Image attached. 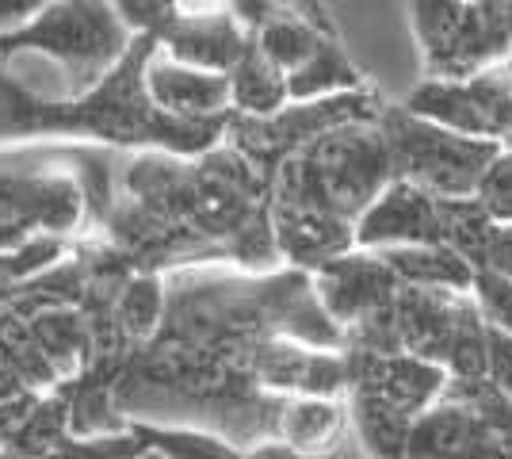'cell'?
I'll return each instance as SVG.
<instances>
[{
  "instance_id": "cell-33",
  "label": "cell",
  "mask_w": 512,
  "mask_h": 459,
  "mask_svg": "<svg viewBox=\"0 0 512 459\" xmlns=\"http://www.w3.org/2000/svg\"><path fill=\"white\" fill-rule=\"evenodd\" d=\"M241 459H314V456H299V452H291L283 444H256ZM321 459H337V456H321Z\"/></svg>"
},
{
  "instance_id": "cell-20",
  "label": "cell",
  "mask_w": 512,
  "mask_h": 459,
  "mask_svg": "<svg viewBox=\"0 0 512 459\" xmlns=\"http://www.w3.org/2000/svg\"><path fill=\"white\" fill-rule=\"evenodd\" d=\"M325 39H337V35H321V31H314V27L295 12V4H291V8L276 4V12L268 16V23L253 35L256 50H260L283 77L295 73L299 66H306V62L314 58V50H318Z\"/></svg>"
},
{
  "instance_id": "cell-36",
  "label": "cell",
  "mask_w": 512,
  "mask_h": 459,
  "mask_svg": "<svg viewBox=\"0 0 512 459\" xmlns=\"http://www.w3.org/2000/svg\"><path fill=\"white\" fill-rule=\"evenodd\" d=\"M501 23H505V39L512 46V4H501Z\"/></svg>"
},
{
  "instance_id": "cell-19",
  "label": "cell",
  "mask_w": 512,
  "mask_h": 459,
  "mask_svg": "<svg viewBox=\"0 0 512 459\" xmlns=\"http://www.w3.org/2000/svg\"><path fill=\"white\" fill-rule=\"evenodd\" d=\"M344 92H363V73L344 54L337 39H325L314 50V58L287 73V100L291 104H310V100H329Z\"/></svg>"
},
{
  "instance_id": "cell-12",
  "label": "cell",
  "mask_w": 512,
  "mask_h": 459,
  "mask_svg": "<svg viewBox=\"0 0 512 459\" xmlns=\"http://www.w3.org/2000/svg\"><path fill=\"white\" fill-rule=\"evenodd\" d=\"M352 241L363 253L406 249V245H444L440 230V203L413 184L390 180L386 192L360 215Z\"/></svg>"
},
{
  "instance_id": "cell-29",
  "label": "cell",
  "mask_w": 512,
  "mask_h": 459,
  "mask_svg": "<svg viewBox=\"0 0 512 459\" xmlns=\"http://www.w3.org/2000/svg\"><path fill=\"white\" fill-rule=\"evenodd\" d=\"M111 8H115V16L123 20L130 35H150V39H157L176 16V4H165V0H123V4H111Z\"/></svg>"
},
{
  "instance_id": "cell-6",
  "label": "cell",
  "mask_w": 512,
  "mask_h": 459,
  "mask_svg": "<svg viewBox=\"0 0 512 459\" xmlns=\"http://www.w3.org/2000/svg\"><path fill=\"white\" fill-rule=\"evenodd\" d=\"M379 131L390 153L394 180L413 184L417 192L432 199H470L478 192V180L486 176L490 161L501 153V146L493 142L432 127L425 119L409 115L406 108H383Z\"/></svg>"
},
{
  "instance_id": "cell-17",
  "label": "cell",
  "mask_w": 512,
  "mask_h": 459,
  "mask_svg": "<svg viewBox=\"0 0 512 459\" xmlns=\"http://www.w3.org/2000/svg\"><path fill=\"white\" fill-rule=\"evenodd\" d=\"M379 257L394 272L398 287L463 291V295H470L474 287V268L448 245H406V249H383Z\"/></svg>"
},
{
  "instance_id": "cell-13",
  "label": "cell",
  "mask_w": 512,
  "mask_h": 459,
  "mask_svg": "<svg viewBox=\"0 0 512 459\" xmlns=\"http://www.w3.org/2000/svg\"><path fill=\"white\" fill-rule=\"evenodd\" d=\"M253 35L234 20L230 8H211V12H184L176 8L169 27L157 35V50L169 54L180 66L203 69L226 77L249 50Z\"/></svg>"
},
{
  "instance_id": "cell-1",
  "label": "cell",
  "mask_w": 512,
  "mask_h": 459,
  "mask_svg": "<svg viewBox=\"0 0 512 459\" xmlns=\"http://www.w3.org/2000/svg\"><path fill=\"white\" fill-rule=\"evenodd\" d=\"M130 199L107 215L111 249L134 272H153L184 261L234 257L249 268L276 264L268 222V180L234 150L214 146L199 161L169 153H142L127 169Z\"/></svg>"
},
{
  "instance_id": "cell-7",
  "label": "cell",
  "mask_w": 512,
  "mask_h": 459,
  "mask_svg": "<svg viewBox=\"0 0 512 459\" xmlns=\"http://www.w3.org/2000/svg\"><path fill=\"white\" fill-rule=\"evenodd\" d=\"M398 352L444 368L448 379H486V322L463 291L398 287Z\"/></svg>"
},
{
  "instance_id": "cell-18",
  "label": "cell",
  "mask_w": 512,
  "mask_h": 459,
  "mask_svg": "<svg viewBox=\"0 0 512 459\" xmlns=\"http://www.w3.org/2000/svg\"><path fill=\"white\" fill-rule=\"evenodd\" d=\"M226 81H230V111L241 119H272L291 104L287 77L256 50V43H249L241 62L226 73Z\"/></svg>"
},
{
  "instance_id": "cell-3",
  "label": "cell",
  "mask_w": 512,
  "mask_h": 459,
  "mask_svg": "<svg viewBox=\"0 0 512 459\" xmlns=\"http://www.w3.org/2000/svg\"><path fill=\"white\" fill-rule=\"evenodd\" d=\"M157 39L134 35L123 62L107 73L88 96L73 104L43 100L0 69V142L12 138H92L107 146H146L169 157H203L230 127V115L218 119H172L153 108L146 96V62Z\"/></svg>"
},
{
  "instance_id": "cell-4",
  "label": "cell",
  "mask_w": 512,
  "mask_h": 459,
  "mask_svg": "<svg viewBox=\"0 0 512 459\" xmlns=\"http://www.w3.org/2000/svg\"><path fill=\"white\" fill-rule=\"evenodd\" d=\"M111 207L107 153L85 150L77 169H46L43 153H0V253L35 234L69 238L85 219L104 226Z\"/></svg>"
},
{
  "instance_id": "cell-34",
  "label": "cell",
  "mask_w": 512,
  "mask_h": 459,
  "mask_svg": "<svg viewBox=\"0 0 512 459\" xmlns=\"http://www.w3.org/2000/svg\"><path fill=\"white\" fill-rule=\"evenodd\" d=\"M27 391L20 383V375L12 372L4 360H0V402H12V398H20V394Z\"/></svg>"
},
{
  "instance_id": "cell-38",
  "label": "cell",
  "mask_w": 512,
  "mask_h": 459,
  "mask_svg": "<svg viewBox=\"0 0 512 459\" xmlns=\"http://www.w3.org/2000/svg\"><path fill=\"white\" fill-rule=\"evenodd\" d=\"M0 459H8V456H0Z\"/></svg>"
},
{
  "instance_id": "cell-24",
  "label": "cell",
  "mask_w": 512,
  "mask_h": 459,
  "mask_svg": "<svg viewBox=\"0 0 512 459\" xmlns=\"http://www.w3.org/2000/svg\"><path fill=\"white\" fill-rule=\"evenodd\" d=\"M348 417H352L371 459H406L409 429H413L409 417L386 410L383 402H375L360 391H348Z\"/></svg>"
},
{
  "instance_id": "cell-10",
  "label": "cell",
  "mask_w": 512,
  "mask_h": 459,
  "mask_svg": "<svg viewBox=\"0 0 512 459\" xmlns=\"http://www.w3.org/2000/svg\"><path fill=\"white\" fill-rule=\"evenodd\" d=\"M344 372H348V391H360L386 410L417 421L428 414L440 394L448 387V372L417 360L409 352H356L344 349Z\"/></svg>"
},
{
  "instance_id": "cell-30",
  "label": "cell",
  "mask_w": 512,
  "mask_h": 459,
  "mask_svg": "<svg viewBox=\"0 0 512 459\" xmlns=\"http://www.w3.org/2000/svg\"><path fill=\"white\" fill-rule=\"evenodd\" d=\"M486 379L512 398V337L486 326Z\"/></svg>"
},
{
  "instance_id": "cell-21",
  "label": "cell",
  "mask_w": 512,
  "mask_h": 459,
  "mask_svg": "<svg viewBox=\"0 0 512 459\" xmlns=\"http://www.w3.org/2000/svg\"><path fill=\"white\" fill-rule=\"evenodd\" d=\"M440 203V230H444V245L455 249L463 261L482 272L490 264V249L497 238V222L482 211V203L470 199H436Z\"/></svg>"
},
{
  "instance_id": "cell-14",
  "label": "cell",
  "mask_w": 512,
  "mask_h": 459,
  "mask_svg": "<svg viewBox=\"0 0 512 459\" xmlns=\"http://www.w3.org/2000/svg\"><path fill=\"white\" fill-rule=\"evenodd\" d=\"M146 96L153 108L172 119H218L230 111V81L218 73L180 66L169 54L153 50L146 62Z\"/></svg>"
},
{
  "instance_id": "cell-16",
  "label": "cell",
  "mask_w": 512,
  "mask_h": 459,
  "mask_svg": "<svg viewBox=\"0 0 512 459\" xmlns=\"http://www.w3.org/2000/svg\"><path fill=\"white\" fill-rule=\"evenodd\" d=\"M27 329L35 337L46 364L54 368L58 383H73L77 375L88 372L92 364V326L81 310H43L27 318Z\"/></svg>"
},
{
  "instance_id": "cell-35",
  "label": "cell",
  "mask_w": 512,
  "mask_h": 459,
  "mask_svg": "<svg viewBox=\"0 0 512 459\" xmlns=\"http://www.w3.org/2000/svg\"><path fill=\"white\" fill-rule=\"evenodd\" d=\"M493 73H497V81H501V85H505V92L512 96V54L505 58V62H497V66H493Z\"/></svg>"
},
{
  "instance_id": "cell-25",
  "label": "cell",
  "mask_w": 512,
  "mask_h": 459,
  "mask_svg": "<svg viewBox=\"0 0 512 459\" xmlns=\"http://www.w3.org/2000/svg\"><path fill=\"white\" fill-rule=\"evenodd\" d=\"M0 360L20 375V383L27 391L50 394L58 387V375L46 364V356L39 352V345H35L27 322L16 318L12 310H4V306H0Z\"/></svg>"
},
{
  "instance_id": "cell-15",
  "label": "cell",
  "mask_w": 512,
  "mask_h": 459,
  "mask_svg": "<svg viewBox=\"0 0 512 459\" xmlns=\"http://www.w3.org/2000/svg\"><path fill=\"white\" fill-rule=\"evenodd\" d=\"M348 410L341 398H283L276 421V444L299 452V456H337Z\"/></svg>"
},
{
  "instance_id": "cell-27",
  "label": "cell",
  "mask_w": 512,
  "mask_h": 459,
  "mask_svg": "<svg viewBox=\"0 0 512 459\" xmlns=\"http://www.w3.org/2000/svg\"><path fill=\"white\" fill-rule=\"evenodd\" d=\"M474 199L497 226H512V150H501L493 157L486 176L478 180Z\"/></svg>"
},
{
  "instance_id": "cell-32",
  "label": "cell",
  "mask_w": 512,
  "mask_h": 459,
  "mask_svg": "<svg viewBox=\"0 0 512 459\" xmlns=\"http://www.w3.org/2000/svg\"><path fill=\"white\" fill-rule=\"evenodd\" d=\"M39 0H0V35L20 31L23 23H31L39 16Z\"/></svg>"
},
{
  "instance_id": "cell-2",
  "label": "cell",
  "mask_w": 512,
  "mask_h": 459,
  "mask_svg": "<svg viewBox=\"0 0 512 459\" xmlns=\"http://www.w3.org/2000/svg\"><path fill=\"white\" fill-rule=\"evenodd\" d=\"M394 180L379 123H352L318 134L279 161L268 180V222L276 253L299 272L356 249L360 215Z\"/></svg>"
},
{
  "instance_id": "cell-11",
  "label": "cell",
  "mask_w": 512,
  "mask_h": 459,
  "mask_svg": "<svg viewBox=\"0 0 512 459\" xmlns=\"http://www.w3.org/2000/svg\"><path fill=\"white\" fill-rule=\"evenodd\" d=\"M310 287H314V299L325 310V318L341 333L390 310L398 299L394 272L386 268L379 253H363V249L325 261L318 272H310Z\"/></svg>"
},
{
  "instance_id": "cell-26",
  "label": "cell",
  "mask_w": 512,
  "mask_h": 459,
  "mask_svg": "<svg viewBox=\"0 0 512 459\" xmlns=\"http://www.w3.org/2000/svg\"><path fill=\"white\" fill-rule=\"evenodd\" d=\"M470 299L478 306L482 322L490 329H501L512 337V280L497 268H482L474 272V287H470Z\"/></svg>"
},
{
  "instance_id": "cell-5",
  "label": "cell",
  "mask_w": 512,
  "mask_h": 459,
  "mask_svg": "<svg viewBox=\"0 0 512 459\" xmlns=\"http://www.w3.org/2000/svg\"><path fill=\"white\" fill-rule=\"evenodd\" d=\"M134 35L115 16L111 4L62 0L43 4L39 16L20 31L0 35V66L39 58L54 66V100L73 104L88 96L111 69L123 62Z\"/></svg>"
},
{
  "instance_id": "cell-9",
  "label": "cell",
  "mask_w": 512,
  "mask_h": 459,
  "mask_svg": "<svg viewBox=\"0 0 512 459\" xmlns=\"http://www.w3.org/2000/svg\"><path fill=\"white\" fill-rule=\"evenodd\" d=\"M402 108L432 127L512 150V96L493 69L470 81H421Z\"/></svg>"
},
{
  "instance_id": "cell-22",
  "label": "cell",
  "mask_w": 512,
  "mask_h": 459,
  "mask_svg": "<svg viewBox=\"0 0 512 459\" xmlns=\"http://www.w3.org/2000/svg\"><path fill=\"white\" fill-rule=\"evenodd\" d=\"M165 322V280L153 272H134L115 299V326L134 349L150 345Z\"/></svg>"
},
{
  "instance_id": "cell-37",
  "label": "cell",
  "mask_w": 512,
  "mask_h": 459,
  "mask_svg": "<svg viewBox=\"0 0 512 459\" xmlns=\"http://www.w3.org/2000/svg\"><path fill=\"white\" fill-rule=\"evenodd\" d=\"M138 459H165V456H157V452H142Z\"/></svg>"
},
{
  "instance_id": "cell-23",
  "label": "cell",
  "mask_w": 512,
  "mask_h": 459,
  "mask_svg": "<svg viewBox=\"0 0 512 459\" xmlns=\"http://www.w3.org/2000/svg\"><path fill=\"white\" fill-rule=\"evenodd\" d=\"M127 433L138 440L142 452H157L165 459H241L245 452L226 444L203 429H176V425H150V421H130Z\"/></svg>"
},
{
  "instance_id": "cell-31",
  "label": "cell",
  "mask_w": 512,
  "mask_h": 459,
  "mask_svg": "<svg viewBox=\"0 0 512 459\" xmlns=\"http://www.w3.org/2000/svg\"><path fill=\"white\" fill-rule=\"evenodd\" d=\"M39 398H43V394L23 391L20 398H12V402H0V448L16 437L27 421H31L35 406H39Z\"/></svg>"
},
{
  "instance_id": "cell-8",
  "label": "cell",
  "mask_w": 512,
  "mask_h": 459,
  "mask_svg": "<svg viewBox=\"0 0 512 459\" xmlns=\"http://www.w3.org/2000/svg\"><path fill=\"white\" fill-rule=\"evenodd\" d=\"M409 23L425 58V81H470L512 54L501 4H413Z\"/></svg>"
},
{
  "instance_id": "cell-28",
  "label": "cell",
  "mask_w": 512,
  "mask_h": 459,
  "mask_svg": "<svg viewBox=\"0 0 512 459\" xmlns=\"http://www.w3.org/2000/svg\"><path fill=\"white\" fill-rule=\"evenodd\" d=\"M142 448L130 433H119V437H96V440H77L65 437L58 444V452L46 459H138Z\"/></svg>"
}]
</instances>
